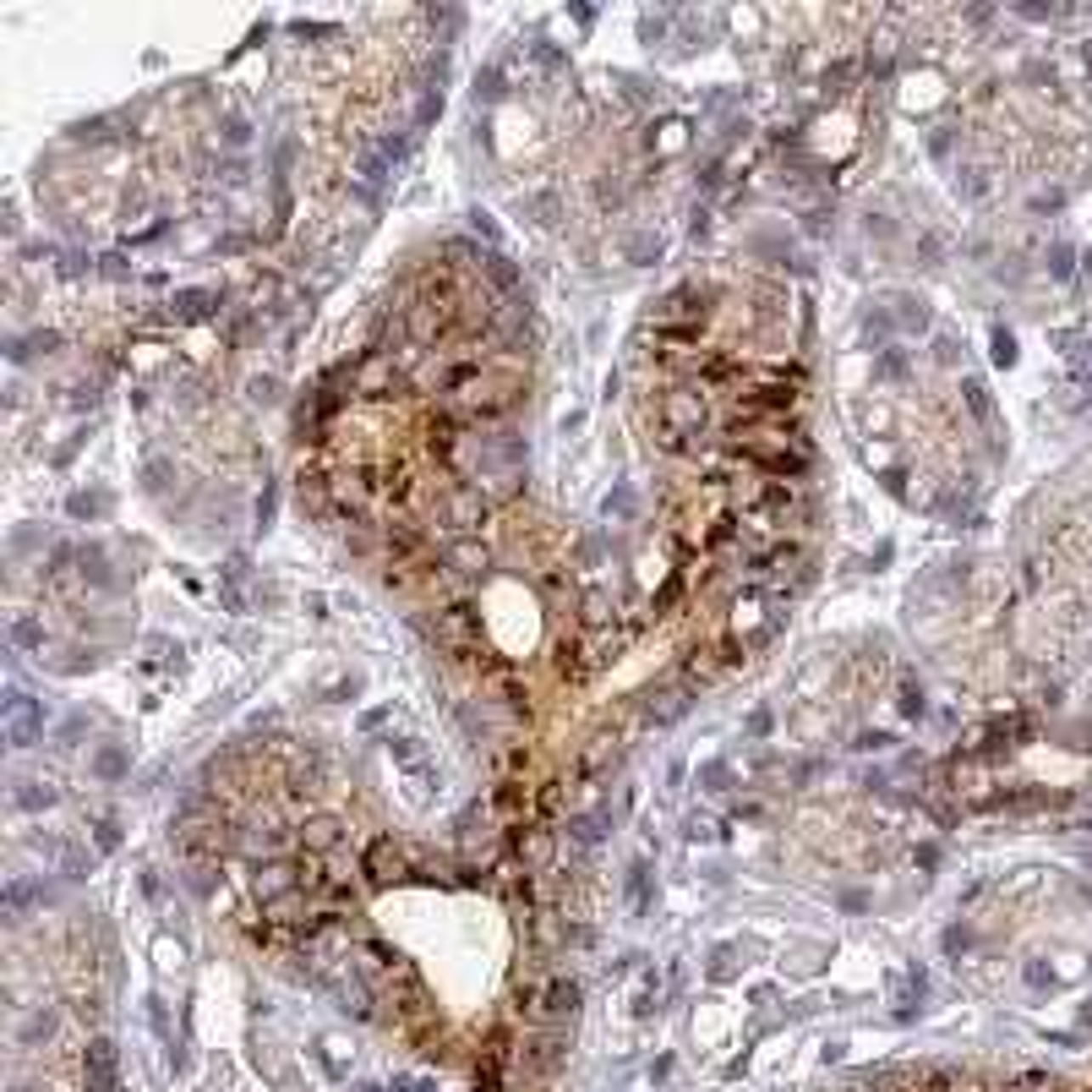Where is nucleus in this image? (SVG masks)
Wrapping results in <instances>:
<instances>
[{
	"instance_id": "nucleus-1",
	"label": "nucleus",
	"mask_w": 1092,
	"mask_h": 1092,
	"mask_svg": "<svg viewBox=\"0 0 1092 1092\" xmlns=\"http://www.w3.org/2000/svg\"><path fill=\"white\" fill-rule=\"evenodd\" d=\"M710 421L705 388H667L661 394V426H667V448H688L683 437H699Z\"/></svg>"
},
{
	"instance_id": "nucleus-2",
	"label": "nucleus",
	"mask_w": 1092,
	"mask_h": 1092,
	"mask_svg": "<svg viewBox=\"0 0 1092 1092\" xmlns=\"http://www.w3.org/2000/svg\"><path fill=\"white\" fill-rule=\"evenodd\" d=\"M525 1010H530L536 1021H546V1027L574 1021V1016H579V978H546L541 989H530Z\"/></svg>"
},
{
	"instance_id": "nucleus-3",
	"label": "nucleus",
	"mask_w": 1092,
	"mask_h": 1092,
	"mask_svg": "<svg viewBox=\"0 0 1092 1092\" xmlns=\"http://www.w3.org/2000/svg\"><path fill=\"white\" fill-rule=\"evenodd\" d=\"M38 737H44V699L11 688L6 694V743L11 748H33Z\"/></svg>"
},
{
	"instance_id": "nucleus-4",
	"label": "nucleus",
	"mask_w": 1092,
	"mask_h": 1092,
	"mask_svg": "<svg viewBox=\"0 0 1092 1092\" xmlns=\"http://www.w3.org/2000/svg\"><path fill=\"white\" fill-rule=\"evenodd\" d=\"M437 514H443V525L453 536H475L486 525V498H481V486H448L437 498Z\"/></svg>"
},
{
	"instance_id": "nucleus-5",
	"label": "nucleus",
	"mask_w": 1092,
	"mask_h": 1092,
	"mask_svg": "<svg viewBox=\"0 0 1092 1092\" xmlns=\"http://www.w3.org/2000/svg\"><path fill=\"white\" fill-rule=\"evenodd\" d=\"M743 459L748 464H759L765 475H776V481H798V475H809V448H787V437H771V443H748L743 448Z\"/></svg>"
},
{
	"instance_id": "nucleus-6",
	"label": "nucleus",
	"mask_w": 1092,
	"mask_h": 1092,
	"mask_svg": "<svg viewBox=\"0 0 1092 1092\" xmlns=\"http://www.w3.org/2000/svg\"><path fill=\"white\" fill-rule=\"evenodd\" d=\"M82 1076H88V1092H115L121 1087V1055H115L110 1038H94V1044H88Z\"/></svg>"
},
{
	"instance_id": "nucleus-7",
	"label": "nucleus",
	"mask_w": 1092,
	"mask_h": 1092,
	"mask_svg": "<svg viewBox=\"0 0 1092 1092\" xmlns=\"http://www.w3.org/2000/svg\"><path fill=\"white\" fill-rule=\"evenodd\" d=\"M443 568H453V574H464V579H481L492 568V546L481 536H453L443 546Z\"/></svg>"
},
{
	"instance_id": "nucleus-8",
	"label": "nucleus",
	"mask_w": 1092,
	"mask_h": 1092,
	"mask_svg": "<svg viewBox=\"0 0 1092 1092\" xmlns=\"http://www.w3.org/2000/svg\"><path fill=\"white\" fill-rule=\"evenodd\" d=\"M667 317H694V322H705V290H694V284L667 290V295L656 301V322H667Z\"/></svg>"
},
{
	"instance_id": "nucleus-9",
	"label": "nucleus",
	"mask_w": 1092,
	"mask_h": 1092,
	"mask_svg": "<svg viewBox=\"0 0 1092 1092\" xmlns=\"http://www.w3.org/2000/svg\"><path fill=\"white\" fill-rule=\"evenodd\" d=\"M367 874L377 879V885H388V879L405 874V852H399L394 836H377L372 847H367Z\"/></svg>"
},
{
	"instance_id": "nucleus-10",
	"label": "nucleus",
	"mask_w": 1092,
	"mask_h": 1092,
	"mask_svg": "<svg viewBox=\"0 0 1092 1092\" xmlns=\"http://www.w3.org/2000/svg\"><path fill=\"white\" fill-rule=\"evenodd\" d=\"M339 841H344V819H333V814H317V819L301 825V847L306 852H333Z\"/></svg>"
},
{
	"instance_id": "nucleus-11",
	"label": "nucleus",
	"mask_w": 1092,
	"mask_h": 1092,
	"mask_svg": "<svg viewBox=\"0 0 1092 1092\" xmlns=\"http://www.w3.org/2000/svg\"><path fill=\"white\" fill-rule=\"evenodd\" d=\"M514 852L525 857V868H546V863H552V852H557V841H552V830H519Z\"/></svg>"
},
{
	"instance_id": "nucleus-12",
	"label": "nucleus",
	"mask_w": 1092,
	"mask_h": 1092,
	"mask_svg": "<svg viewBox=\"0 0 1092 1092\" xmlns=\"http://www.w3.org/2000/svg\"><path fill=\"white\" fill-rule=\"evenodd\" d=\"M896 322H901V333H929L934 311H929V301H918V295H896Z\"/></svg>"
},
{
	"instance_id": "nucleus-13",
	"label": "nucleus",
	"mask_w": 1092,
	"mask_h": 1092,
	"mask_svg": "<svg viewBox=\"0 0 1092 1092\" xmlns=\"http://www.w3.org/2000/svg\"><path fill=\"white\" fill-rule=\"evenodd\" d=\"M874 377L879 383H907V377H913V355H907L901 344H885L874 355Z\"/></svg>"
},
{
	"instance_id": "nucleus-14",
	"label": "nucleus",
	"mask_w": 1092,
	"mask_h": 1092,
	"mask_svg": "<svg viewBox=\"0 0 1092 1092\" xmlns=\"http://www.w3.org/2000/svg\"><path fill=\"white\" fill-rule=\"evenodd\" d=\"M213 306H219V295L213 290H180L175 301H170V311L180 322H197V317H213Z\"/></svg>"
},
{
	"instance_id": "nucleus-15",
	"label": "nucleus",
	"mask_w": 1092,
	"mask_h": 1092,
	"mask_svg": "<svg viewBox=\"0 0 1092 1092\" xmlns=\"http://www.w3.org/2000/svg\"><path fill=\"white\" fill-rule=\"evenodd\" d=\"M961 399H967V410H972L978 426H994V399H989V388H983L978 377H961Z\"/></svg>"
},
{
	"instance_id": "nucleus-16",
	"label": "nucleus",
	"mask_w": 1092,
	"mask_h": 1092,
	"mask_svg": "<svg viewBox=\"0 0 1092 1092\" xmlns=\"http://www.w3.org/2000/svg\"><path fill=\"white\" fill-rule=\"evenodd\" d=\"M683 710H688V694H661V699H650L645 721L650 726H672V721H683Z\"/></svg>"
},
{
	"instance_id": "nucleus-17",
	"label": "nucleus",
	"mask_w": 1092,
	"mask_h": 1092,
	"mask_svg": "<svg viewBox=\"0 0 1092 1092\" xmlns=\"http://www.w3.org/2000/svg\"><path fill=\"white\" fill-rule=\"evenodd\" d=\"M88 830H94V847H99V852H115V847H121V814H115V809H99Z\"/></svg>"
},
{
	"instance_id": "nucleus-18",
	"label": "nucleus",
	"mask_w": 1092,
	"mask_h": 1092,
	"mask_svg": "<svg viewBox=\"0 0 1092 1092\" xmlns=\"http://www.w3.org/2000/svg\"><path fill=\"white\" fill-rule=\"evenodd\" d=\"M11 803H17V809H28V814H38V809H49V803H55V787H49V782H17Z\"/></svg>"
},
{
	"instance_id": "nucleus-19",
	"label": "nucleus",
	"mask_w": 1092,
	"mask_h": 1092,
	"mask_svg": "<svg viewBox=\"0 0 1092 1092\" xmlns=\"http://www.w3.org/2000/svg\"><path fill=\"white\" fill-rule=\"evenodd\" d=\"M956 191L967 202H983V197H989V170H983V164H961V170H956Z\"/></svg>"
},
{
	"instance_id": "nucleus-20",
	"label": "nucleus",
	"mask_w": 1092,
	"mask_h": 1092,
	"mask_svg": "<svg viewBox=\"0 0 1092 1092\" xmlns=\"http://www.w3.org/2000/svg\"><path fill=\"white\" fill-rule=\"evenodd\" d=\"M1049 279H1055V284H1071V279H1076V246H1071V241H1055V246H1049Z\"/></svg>"
},
{
	"instance_id": "nucleus-21",
	"label": "nucleus",
	"mask_w": 1092,
	"mask_h": 1092,
	"mask_svg": "<svg viewBox=\"0 0 1092 1092\" xmlns=\"http://www.w3.org/2000/svg\"><path fill=\"white\" fill-rule=\"evenodd\" d=\"M126 771H132V765H126V754H121V748H115V743L94 754V776H99V782H121V776H126Z\"/></svg>"
},
{
	"instance_id": "nucleus-22",
	"label": "nucleus",
	"mask_w": 1092,
	"mask_h": 1092,
	"mask_svg": "<svg viewBox=\"0 0 1092 1092\" xmlns=\"http://www.w3.org/2000/svg\"><path fill=\"white\" fill-rule=\"evenodd\" d=\"M55 857H60V874H66V879H88V874H94V852H88V847H60Z\"/></svg>"
},
{
	"instance_id": "nucleus-23",
	"label": "nucleus",
	"mask_w": 1092,
	"mask_h": 1092,
	"mask_svg": "<svg viewBox=\"0 0 1092 1092\" xmlns=\"http://www.w3.org/2000/svg\"><path fill=\"white\" fill-rule=\"evenodd\" d=\"M470 628H475V606L470 601H453L448 612H443V634H448V640H464Z\"/></svg>"
},
{
	"instance_id": "nucleus-24",
	"label": "nucleus",
	"mask_w": 1092,
	"mask_h": 1092,
	"mask_svg": "<svg viewBox=\"0 0 1092 1092\" xmlns=\"http://www.w3.org/2000/svg\"><path fill=\"white\" fill-rule=\"evenodd\" d=\"M481 268L492 273V284H498V290H514V284H519V268H514L503 252H486V257H481Z\"/></svg>"
},
{
	"instance_id": "nucleus-25",
	"label": "nucleus",
	"mask_w": 1092,
	"mask_h": 1092,
	"mask_svg": "<svg viewBox=\"0 0 1092 1092\" xmlns=\"http://www.w3.org/2000/svg\"><path fill=\"white\" fill-rule=\"evenodd\" d=\"M628 901H634V913H645V907H650V863H634L628 868Z\"/></svg>"
},
{
	"instance_id": "nucleus-26",
	"label": "nucleus",
	"mask_w": 1092,
	"mask_h": 1092,
	"mask_svg": "<svg viewBox=\"0 0 1092 1092\" xmlns=\"http://www.w3.org/2000/svg\"><path fill=\"white\" fill-rule=\"evenodd\" d=\"M989 355H994V367H1016V333H1010V328H994V333H989Z\"/></svg>"
},
{
	"instance_id": "nucleus-27",
	"label": "nucleus",
	"mask_w": 1092,
	"mask_h": 1092,
	"mask_svg": "<svg viewBox=\"0 0 1092 1092\" xmlns=\"http://www.w3.org/2000/svg\"><path fill=\"white\" fill-rule=\"evenodd\" d=\"M699 787H705V792H726V787H732V765L705 759V765H699Z\"/></svg>"
},
{
	"instance_id": "nucleus-28",
	"label": "nucleus",
	"mask_w": 1092,
	"mask_h": 1092,
	"mask_svg": "<svg viewBox=\"0 0 1092 1092\" xmlns=\"http://www.w3.org/2000/svg\"><path fill=\"white\" fill-rule=\"evenodd\" d=\"M623 252H628V263L645 268V263H656V257H661V241H656V236H628V246H623Z\"/></svg>"
},
{
	"instance_id": "nucleus-29",
	"label": "nucleus",
	"mask_w": 1092,
	"mask_h": 1092,
	"mask_svg": "<svg viewBox=\"0 0 1092 1092\" xmlns=\"http://www.w3.org/2000/svg\"><path fill=\"white\" fill-rule=\"evenodd\" d=\"M11 640L28 645V650H44V628H38L33 617H17V623H11Z\"/></svg>"
},
{
	"instance_id": "nucleus-30",
	"label": "nucleus",
	"mask_w": 1092,
	"mask_h": 1092,
	"mask_svg": "<svg viewBox=\"0 0 1092 1092\" xmlns=\"http://www.w3.org/2000/svg\"><path fill=\"white\" fill-rule=\"evenodd\" d=\"M28 901H33V885L17 874V879L6 885V913H11V918H22V907H28Z\"/></svg>"
},
{
	"instance_id": "nucleus-31",
	"label": "nucleus",
	"mask_w": 1092,
	"mask_h": 1092,
	"mask_svg": "<svg viewBox=\"0 0 1092 1092\" xmlns=\"http://www.w3.org/2000/svg\"><path fill=\"white\" fill-rule=\"evenodd\" d=\"M388 754H394L399 765H410V771H421V748H415V737H388Z\"/></svg>"
},
{
	"instance_id": "nucleus-32",
	"label": "nucleus",
	"mask_w": 1092,
	"mask_h": 1092,
	"mask_svg": "<svg viewBox=\"0 0 1092 1092\" xmlns=\"http://www.w3.org/2000/svg\"><path fill=\"white\" fill-rule=\"evenodd\" d=\"M1071 372H1076V383H1082V388H1092V344L1087 339L1071 350Z\"/></svg>"
},
{
	"instance_id": "nucleus-33",
	"label": "nucleus",
	"mask_w": 1092,
	"mask_h": 1092,
	"mask_svg": "<svg viewBox=\"0 0 1092 1092\" xmlns=\"http://www.w3.org/2000/svg\"><path fill=\"white\" fill-rule=\"evenodd\" d=\"M49 1032H55V1016H49V1010H38V1016L22 1027V1044H44Z\"/></svg>"
},
{
	"instance_id": "nucleus-34",
	"label": "nucleus",
	"mask_w": 1092,
	"mask_h": 1092,
	"mask_svg": "<svg viewBox=\"0 0 1092 1092\" xmlns=\"http://www.w3.org/2000/svg\"><path fill=\"white\" fill-rule=\"evenodd\" d=\"M509 88H503V71L486 66V77H475V99H503Z\"/></svg>"
},
{
	"instance_id": "nucleus-35",
	"label": "nucleus",
	"mask_w": 1092,
	"mask_h": 1092,
	"mask_svg": "<svg viewBox=\"0 0 1092 1092\" xmlns=\"http://www.w3.org/2000/svg\"><path fill=\"white\" fill-rule=\"evenodd\" d=\"M896 705H901L907 721H918L923 710H929V705H923V688H913V683H901V699H896Z\"/></svg>"
},
{
	"instance_id": "nucleus-36",
	"label": "nucleus",
	"mask_w": 1092,
	"mask_h": 1092,
	"mask_svg": "<svg viewBox=\"0 0 1092 1092\" xmlns=\"http://www.w3.org/2000/svg\"><path fill=\"white\" fill-rule=\"evenodd\" d=\"M66 509H71L77 519H88V514H104V509H110V498H99V492H94V498H88V492H77V498L66 503Z\"/></svg>"
},
{
	"instance_id": "nucleus-37",
	"label": "nucleus",
	"mask_w": 1092,
	"mask_h": 1092,
	"mask_svg": "<svg viewBox=\"0 0 1092 1092\" xmlns=\"http://www.w3.org/2000/svg\"><path fill=\"white\" fill-rule=\"evenodd\" d=\"M252 399L257 405H279V377H252Z\"/></svg>"
},
{
	"instance_id": "nucleus-38",
	"label": "nucleus",
	"mask_w": 1092,
	"mask_h": 1092,
	"mask_svg": "<svg viewBox=\"0 0 1092 1092\" xmlns=\"http://www.w3.org/2000/svg\"><path fill=\"white\" fill-rule=\"evenodd\" d=\"M934 355H940L945 367H956V361H961V339H956V333H940V339H934Z\"/></svg>"
},
{
	"instance_id": "nucleus-39",
	"label": "nucleus",
	"mask_w": 1092,
	"mask_h": 1092,
	"mask_svg": "<svg viewBox=\"0 0 1092 1092\" xmlns=\"http://www.w3.org/2000/svg\"><path fill=\"white\" fill-rule=\"evenodd\" d=\"M923 263H929V268H940V263H945V241L934 236V230H923Z\"/></svg>"
},
{
	"instance_id": "nucleus-40",
	"label": "nucleus",
	"mask_w": 1092,
	"mask_h": 1092,
	"mask_svg": "<svg viewBox=\"0 0 1092 1092\" xmlns=\"http://www.w3.org/2000/svg\"><path fill=\"white\" fill-rule=\"evenodd\" d=\"M732 536H737V519H732V514H721L716 525H710V546H726Z\"/></svg>"
},
{
	"instance_id": "nucleus-41",
	"label": "nucleus",
	"mask_w": 1092,
	"mask_h": 1092,
	"mask_svg": "<svg viewBox=\"0 0 1092 1092\" xmlns=\"http://www.w3.org/2000/svg\"><path fill=\"white\" fill-rule=\"evenodd\" d=\"M890 743H896V737H890V732H863V737H857V743H852V748H863V754H885Z\"/></svg>"
},
{
	"instance_id": "nucleus-42",
	"label": "nucleus",
	"mask_w": 1092,
	"mask_h": 1092,
	"mask_svg": "<svg viewBox=\"0 0 1092 1092\" xmlns=\"http://www.w3.org/2000/svg\"><path fill=\"white\" fill-rule=\"evenodd\" d=\"M579 617L590 623V628H595V623H606V595H584V612Z\"/></svg>"
},
{
	"instance_id": "nucleus-43",
	"label": "nucleus",
	"mask_w": 1092,
	"mask_h": 1092,
	"mask_svg": "<svg viewBox=\"0 0 1092 1092\" xmlns=\"http://www.w3.org/2000/svg\"><path fill=\"white\" fill-rule=\"evenodd\" d=\"M595 202H601V208H617V202H623V180H601V186H595Z\"/></svg>"
},
{
	"instance_id": "nucleus-44",
	"label": "nucleus",
	"mask_w": 1092,
	"mask_h": 1092,
	"mask_svg": "<svg viewBox=\"0 0 1092 1092\" xmlns=\"http://www.w3.org/2000/svg\"><path fill=\"white\" fill-rule=\"evenodd\" d=\"M606 514H617V519H628V514H634V498H628V492H623V486H617V492H612V498H606Z\"/></svg>"
},
{
	"instance_id": "nucleus-45",
	"label": "nucleus",
	"mask_w": 1092,
	"mask_h": 1092,
	"mask_svg": "<svg viewBox=\"0 0 1092 1092\" xmlns=\"http://www.w3.org/2000/svg\"><path fill=\"white\" fill-rule=\"evenodd\" d=\"M470 230H475V236H486V241H498V225H492V213H481V208L470 213Z\"/></svg>"
},
{
	"instance_id": "nucleus-46",
	"label": "nucleus",
	"mask_w": 1092,
	"mask_h": 1092,
	"mask_svg": "<svg viewBox=\"0 0 1092 1092\" xmlns=\"http://www.w3.org/2000/svg\"><path fill=\"white\" fill-rule=\"evenodd\" d=\"M678 590H683V574H672V579H667V590L656 595V612H661V606H672V601H678Z\"/></svg>"
},
{
	"instance_id": "nucleus-47",
	"label": "nucleus",
	"mask_w": 1092,
	"mask_h": 1092,
	"mask_svg": "<svg viewBox=\"0 0 1092 1092\" xmlns=\"http://www.w3.org/2000/svg\"><path fill=\"white\" fill-rule=\"evenodd\" d=\"M765 732H771V710H754V716H748V737H765Z\"/></svg>"
},
{
	"instance_id": "nucleus-48",
	"label": "nucleus",
	"mask_w": 1092,
	"mask_h": 1092,
	"mask_svg": "<svg viewBox=\"0 0 1092 1092\" xmlns=\"http://www.w3.org/2000/svg\"><path fill=\"white\" fill-rule=\"evenodd\" d=\"M929 153H934V159H945V153H951V132H934L929 137Z\"/></svg>"
},
{
	"instance_id": "nucleus-49",
	"label": "nucleus",
	"mask_w": 1092,
	"mask_h": 1092,
	"mask_svg": "<svg viewBox=\"0 0 1092 1092\" xmlns=\"http://www.w3.org/2000/svg\"><path fill=\"white\" fill-rule=\"evenodd\" d=\"M503 699H509L514 710H530V705H525V688H519V683H503Z\"/></svg>"
},
{
	"instance_id": "nucleus-50",
	"label": "nucleus",
	"mask_w": 1092,
	"mask_h": 1092,
	"mask_svg": "<svg viewBox=\"0 0 1092 1092\" xmlns=\"http://www.w3.org/2000/svg\"><path fill=\"white\" fill-rule=\"evenodd\" d=\"M716 978H732V951H716Z\"/></svg>"
},
{
	"instance_id": "nucleus-51",
	"label": "nucleus",
	"mask_w": 1092,
	"mask_h": 1092,
	"mask_svg": "<svg viewBox=\"0 0 1092 1092\" xmlns=\"http://www.w3.org/2000/svg\"><path fill=\"white\" fill-rule=\"evenodd\" d=\"M1087 66H1092V44H1087Z\"/></svg>"
},
{
	"instance_id": "nucleus-52",
	"label": "nucleus",
	"mask_w": 1092,
	"mask_h": 1092,
	"mask_svg": "<svg viewBox=\"0 0 1092 1092\" xmlns=\"http://www.w3.org/2000/svg\"><path fill=\"white\" fill-rule=\"evenodd\" d=\"M17 1092H33V1087H17Z\"/></svg>"
}]
</instances>
